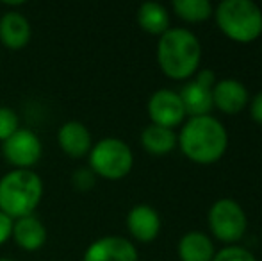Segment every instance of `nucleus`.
Listing matches in <instances>:
<instances>
[{
  "mask_svg": "<svg viewBox=\"0 0 262 261\" xmlns=\"http://www.w3.org/2000/svg\"><path fill=\"white\" fill-rule=\"evenodd\" d=\"M182 154L198 165H212L225 156L228 149V132L212 115L191 116L177 136Z\"/></svg>",
  "mask_w": 262,
  "mask_h": 261,
  "instance_id": "obj_1",
  "label": "nucleus"
},
{
  "mask_svg": "<svg viewBox=\"0 0 262 261\" xmlns=\"http://www.w3.org/2000/svg\"><path fill=\"white\" fill-rule=\"evenodd\" d=\"M200 39L189 29H168L159 36L157 61L162 73L173 81H184L194 75L200 66Z\"/></svg>",
  "mask_w": 262,
  "mask_h": 261,
  "instance_id": "obj_2",
  "label": "nucleus"
},
{
  "mask_svg": "<svg viewBox=\"0 0 262 261\" xmlns=\"http://www.w3.org/2000/svg\"><path fill=\"white\" fill-rule=\"evenodd\" d=\"M43 197V183L31 170H16L0 179V211L16 220L32 215Z\"/></svg>",
  "mask_w": 262,
  "mask_h": 261,
  "instance_id": "obj_3",
  "label": "nucleus"
},
{
  "mask_svg": "<svg viewBox=\"0 0 262 261\" xmlns=\"http://www.w3.org/2000/svg\"><path fill=\"white\" fill-rule=\"evenodd\" d=\"M214 18L220 31L237 43H252L262 34V11L252 0H223Z\"/></svg>",
  "mask_w": 262,
  "mask_h": 261,
  "instance_id": "obj_4",
  "label": "nucleus"
},
{
  "mask_svg": "<svg viewBox=\"0 0 262 261\" xmlns=\"http://www.w3.org/2000/svg\"><path fill=\"white\" fill-rule=\"evenodd\" d=\"M134 167L130 147L120 138H104L90 150V168L95 175L118 181L128 175Z\"/></svg>",
  "mask_w": 262,
  "mask_h": 261,
  "instance_id": "obj_5",
  "label": "nucleus"
},
{
  "mask_svg": "<svg viewBox=\"0 0 262 261\" xmlns=\"http://www.w3.org/2000/svg\"><path fill=\"white\" fill-rule=\"evenodd\" d=\"M207 222L210 233L223 244H235L246 233L248 218L243 209V206L237 200L230 197L217 198L209 209Z\"/></svg>",
  "mask_w": 262,
  "mask_h": 261,
  "instance_id": "obj_6",
  "label": "nucleus"
},
{
  "mask_svg": "<svg viewBox=\"0 0 262 261\" xmlns=\"http://www.w3.org/2000/svg\"><path fill=\"white\" fill-rule=\"evenodd\" d=\"M2 152L11 165L20 170H29L39 161L43 147L36 132L31 129H18L2 143Z\"/></svg>",
  "mask_w": 262,
  "mask_h": 261,
  "instance_id": "obj_7",
  "label": "nucleus"
},
{
  "mask_svg": "<svg viewBox=\"0 0 262 261\" xmlns=\"http://www.w3.org/2000/svg\"><path fill=\"white\" fill-rule=\"evenodd\" d=\"M146 109H148V116L154 126H161L166 129L180 126L186 118L182 101L179 93L173 90H157L156 93H152Z\"/></svg>",
  "mask_w": 262,
  "mask_h": 261,
  "instance_id": "obj_8",
  "label": "nucleus"
},
{
  "mask_svg": "<svg viewBox=\"0 0 262 261\" xmlns=\"http://www.w3.org/2000/svg\"><path fill=\"white\" fill-rule=\"evenodd\" d=\"M138 249L123 236H104L88 247L84 261H138Z\"/></svg>",
  "mask_w": 262,
  "mask_h": 261,
  "instance_id": "obj_9",
  "label": "nucleus"
},
{
  "mask_svg": "<svg viewBox=\"0 0 262 261\" xmlns=\"http://www.w3.org/2000/svg\"><path fill=\"white\" fill-rule=\"evenodd\" d=\"M250 95L246 86L237 79L216 81L212 88V104L225 115H237L246 108Z\"/></svg>",
  "mask_w": 262,
  "mask_h": 261,
  "instance_id": "obj_10",
  "label": "nucleus"
},
{
  "mask_svg": "<svg viewBox=\"0 0 262 261\" xmlns=\"http://www.w3.org/2000/svg\"><path fill=\"white\" fill-rule=\"evenodd\" d=\"M127 229L132 238L141 244H150L159 236L161 231V216L157 209L148 204H138L127 215Z\"/></svg>",
  "mask_w": 262,
  "mask_h": 261,
  "instance_id": "obj_11",
  "label": "nucleus"
},
{
  "mask_svg": "<svg viewBox=\"0 0 262 261\" xmlns=\"http://www.w3.org/2000/svg\"><path fill=\"white\" fill-rule=\"evenodd\" d=\"M32 29L29 20L21 13L7 11L0 18V39L7 49H24L31 42Z\"/></svg>",
  "mask_w": 262,
  "mask_h": 261,
  "instance_id": "obj_12",
  "label": "nucleus"
},
{
  "mask_svg": "<svg viewBox=\"0 0 262 261\" xmlns=\"http://www.w3.org/2000/svg\"><path fill=\"white\" fill-rule=\"evenodd\" d=\"M57 139L61 149L70 157H84L90 154L93 142H91V132L82 122L70 120L59 129Z\"/></svg>",
  "mask_w": 262,
  "mask_h": 261,
  "instance_id": "obj_13",
  "label": "nucleus"
},
{
  "mask_svg": "<svg viewBox=\"0 0 262 261\" xmlns=\"http://www.w3.org/2000/svg\"><path fill=\"white\" fill-rule=\"evenodd\" d=\"M11 236L25 251H38L47 242V227L34 215L21 216L13 222V234Z\"/></svg>",
  "mask_w": 262,
  "mask_h": 261,
  "instance_id": "obj_14",
  "label": "nucleus"
},
{
  "mask_svg": "<svg viewBox=\"0 0 262 261\" xmlns=\"http://www.w3.org/2000/svg\"><path fill=\"white\" fill-rule=\"evenodd\" d=\"M179 97L182 101L184 111L186 115L191 116H205L212 111V90L210 88L202 86L196 81H189L186 83L179 91Z\"/></svg>",
  "mask_w": 262,
  "mask_h": 261,
  "instance_id": "obj_15",
  "label": "nucleus"
},
{
  "mask_svg": "<svg viewBox=\"0 0 262 261\" xmlns=\"http://www.w3.org/2000/svg\"><path fill=\"white\" fill-rule=\"evenodd\" d=\"M177 252L180 261H212L216 254L212 240L200 231H191L184 234L179 242Z\"/></svg>",
  "mask_w": 262,
  "mask_h": 261,
  "instance_id": "obj_16",
  "label": "nucleus"
},
{
  "mask_svg": "<svg viewBox=\"0 0 262 261\" xmlns=\"http://www.w3.org/2000/svg\"><path fill=\"white\" fill-rule=\"evenodd\" d=\"M179 139L173 129H166L161 126H146L141 132V145L152 156H164L177 147Z\"/></svg>",
  "mask_w": 262,
  "mask_h": 261,
  "instance_id": "obj_17",
  "label": "nucleus"
},
{
  "mask_svg": "<svg viewBox=\"0 0 262 261\" xmlns=\"http://www.w3.org/2000/svg\"><path fill=\"white\" fill-rule=\"evenodd\" d=\"M138 24L148 34L162 36L169 29L168 9L159 2H143L138 9Z\"/></svg>",
  "mask_w": 262,
  "mask_h": 261,
  "instance_id": "obj_18",
  "label": "nucleus"
},
{
  "mask_svg": "<svg viewBox=\"0 0 262 261\" xmlns=\"http://www.w3.org/2000/svg\"><path fill=\"white\" fill-rule=\"evenodd\" d=\"M171 7L177 16L191 24L205 22L214 14L212 4L209 0H175Z\"/></svg>",
  "mask_w": 262,
  "mask_h": 261,
  "instance_id": "obj_19",
  "label": "nucleus"
},
{
  "mask_svg": "<svg viewBox=\"0 0 262 261\" xmlns=\"http://www.w3.org/2000/svg\"><path fill=\"white\" fill-rule=\"evenodd\" d=\"M212 261H257L255 256L245 247L239 245H227L214 254Z\"/></svg>",
  "mask_w": 262,
  "mask_h": 261,
  "instance_id": "obj_20",
  "label": "nucleus"
},
{
  "mask_svg": "<svg viewBox=\"0 0 262 261\" xmlns=\"http://www.w3.org/2000/svg\"><path fill=\"white\" fill-rule=\"evenodd\" d=\"M18 115L11 108H0V142H6L9 136H13L18 127Z\"/></svg>",
  "mask_w": 262,
  "mask_h": 261,
  "instance_id": "obj_21",
  "label": "nucleus"
},
{
  "mask_svg": "<svg viewBox=\"0 0 262 261\" xmlns=\"http://www.w3.org/2000/svg\"><path fill=\"white\" fill-rule=\"evenodd\" d=\"M72 185L75 186L80 192H86V190H91L95 186V174L91 168H79V170L73 174L72 177Z\"/></svg>",
  "mask_w": 262,
  "mask_h": 261,
  "instance_id": "obj_22",
  "label": "nucleus"
},
{
  "mask_svg": "<svg viewBox=\"0 0 262 261\" xmlns=\"http://www.w3.org/2000/svg\"><path fill=\"white\" fill-rule=\"evenodd\" d=\"M13 218H9L6 213L0 211V245L9 240V236L13 234Z\"/></svg>",
  "mask_w": 262,
  "mask_h": 261,
  "instance_id": "obj_23",
  "label": "nucleus"
},
{
  "mask_svg": "<svg viewBox=\"0 0 262 261\" xmlns=\"http://www.w3.org/2000/svg\"><path fill=\"white\" fill-rule=\"evenodd\" d=\"M250 116H252L253 122L262 126V91H259L250 102Z\"/></svg>",
  "mask_w": 262,
  "mask_h": 261,
  "instance_id": "obj_24",
  "label": "nucleus"
},
{
  "mask_svg": "<svg viewBox=\"0 0 262 261\" xmlns=\"http://www.w3.org/2000/svg\"><path fill=\"white\" fill-rule=\"evenodd\" d=\"M194 81L196 83H200L202 86H205V88H210L212 90L214 88V84H216V75H214V72L210 68H205V70H200V72L196 73V77H194Z\"/></svg>",
  "mask_w": 262,
  "mask_h": 261,
  "instance_id": "obj_25",
  "label": "nucleus"
},
{
  "mask_svg": "<svg viewBox=\"0 0 262 261\" xmlns=\"http://www.w3.org/2000/svg\"><path fill=\"white\" fill-rule=\"evenodd\" d=\"M0 261H14V259H11V258H0Z\"/></svg>",
  "mask_w": 262,
  "mask_h": 261,
  "instance_id": "obj_26",
  "label": "nucleus"
}]
</instances>
